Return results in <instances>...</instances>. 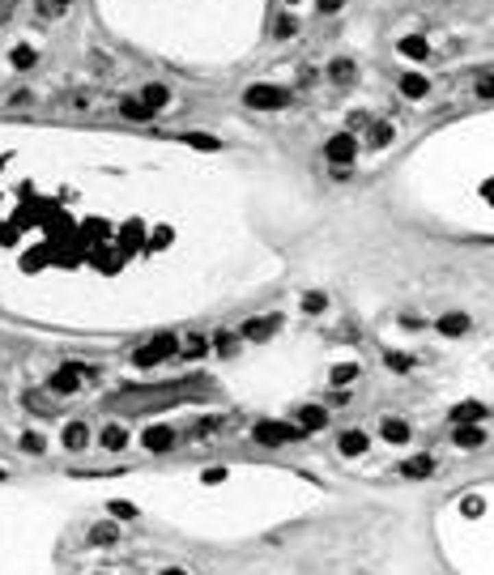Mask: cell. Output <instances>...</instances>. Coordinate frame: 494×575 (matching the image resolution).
<instances>
[{"instance_id": "31", "label": "cell", "mask_w": 494, "mask_h": 575, "mask_svg": "<svg viewBox=\"0 0 494 575\" xmlns=\"http://www.w3.org/2000/svg\"><path fill=\"white\" fill-rule=\"evenodd\" d=\"M384 363H388V367H397V371H409V358H405V354H388Z\"/></svg>"}, {"instance_id": "10", "label": "cell", "mask_w": 494, "mask_h": 575, "mask_svg": "<svg viewBox=\"0 0 494 575\" xmlns=\"http://www.w3.org/2000/svg\"><path fill=\"white\" fill-rule=\"evenodd\" d=\"M98 443H103L107 452H120L128 443V430L124 426H103V435H98Z\"/></svg>"}, {"instance_id": "1", "label": "cell", "mask_w": 494, "mask_h": 575, "mask_svg": "<svg viewBox=\"0 0 494 575\" xmlns=\"http://www.w3.org/2000/svg\"><path fill=\"white\" fill-rule=\"evenodd\" d=\"M251 435H256V443H264V448H282V443H294L303 430L290 426V422H260Z\"/></svg>"}, {"instance_id": "16", "label": "cell", "mask_w": 494, "mask_h": 575, "mask_svg": "<svg viewBox=\"0 0 494 575\" xmlns=\"http://www.w3.org/2000/svg\"><path fill=\"white\" fill-rule=\"evenodd\" d=\"M90 541H94V546H115V541H120V528H111V524H94V528H90Z\"/></svg>"}, {"instance_id": "5", "label": "cell", "mask_w": 494, "mask_h": 575, "mask_svg": "<svg viewBox=\"0 0 494 575\" xmlns=\"http://www.w3.org/2000/svg\"><path fill=\"white\" fill-rule=\"evenodd\" d=\"M171 443H175V430L171 426H149L145 430V448L149 452H171Z\"/></svg>"}, {"instance_id": "2", "label": "cell", "mask_w": 494, "mask_h": 575, "mask_svg": "<svg viewBox=\"0 0 494 575\" xmlns=\"http://www.w3.org/2000/svg\"><path fill=\"white\" fill-rule=\"evenodd\" d=\"M290 103V94L277 90V86H251L247 90V107H260V111H277Z\"/></svg>"}, {"instance_id": "25", "label": "cell", "mask_w": 494, "mask_h": 575, "mask_svg": "<svg viewBox=\"0 0 494 575\" xmlns=\"http://www.w3.org/2000/svg\"><path fill=\"white\" fill-rule=\"evenodd\" d=\"M30 64H34V51H30V47L13 51V69H30Z\"/></svg>"}, {"instance_id": "32", "label": "cell", "mask_w": 494, "mask_h": 575, "mask_svg": "<svg viewBox=\"0 0 494 575\" xmlns=\"http://www.w3.org/2000/svg\"><path fill=\"white\" fill-rule=\"evenodd\" d=\"M341 5H345V0H320V9H324V13H337Z\"/></svg>"}, {"instance_id": "19", "label": "cell", "mask_w": 494, "mask_h": 575, "mask_svg": "<svg viewBox=\"0 0 494 575\" xmlns=\"http://www.w3.org/2000/svg\"><path fill=\"white\" fill-rule=\"evenodd\" d=\"M120 111L128 115V120H149V115H153L145 103H136V98H124V103H120Z\"/></svg>"}, {"instance_id": "20", "label": "cell", "mask_w": 494, "mask_h": 575, "mask_svg": "<svg viewBox=\"0 0 494 575\" xmlns=\"http://www.w3.org/2000/svg\"><path fill=\"white\" fill-rule=\"evenodd\" d=\"M401 51H405V56H413V60H422V56H426L430 47H426V38H405Z\"/></svg>"}, {"instance_id": "13", "label": "cell", "mask_w": 494, "mask_h": 575, "mask_svg": "<svg viewBox=\"0 0 494 575\" xmlns=\"http://www.w3.org/2000/svg\"><path fill=\"white\" fill-rule=\"evenodd\" d=\"M341 452H345V456H362V452H367V435H362V430H345V435H341Z\"/></svg>"}, {"instance_id": "22", "label": "cell", "mask_w": 494, "mask_h": 575, "mask_svg": "<svg viewBox=\"0 0 494 575\" xmlns=\"http://www.w3.org/2000/svg\"><path fill=\"white\" fill-rule=\"evenodd\" d=\"M324 307H328V299H324V294H307V299H303V311H307V315H320Z\"/></svg>"}, {"instance_id": "34", "label": "cell", "mask_w": 494, "mask_h": 575, "mask_svg": "<svg viewBox=\"0 0 494 575\" xmlns=\"http://www.w3.org/2000/svg\"><path fill=\"white\" fill-rule=\"evenodd\" d=\"M55 5H69V0H55Z\"/></svg>"}, {"instance_id": "3", "label": "cell", "mask_w": 494, "mask_h": 575, "mask_svg": "<svg viewBox=\"0 0 494 575\" xmlns=\"http://www.w3.org/2000/svg\"><path fill=\"white\" fill-rule=\"evenodd\" d=\"M324 154H328V162H337V167H345L354 154H358V136H349V132H337L332 141L324 145Z\"/></svg>"}, {"instance_id": "27", "label": "cell", "mask_w": 494, "mask_h": 575, "mask_svg": "<svg viewBox=\"0 0 494 575\" xmlns=\"http://www.w3.org/2000/svg\"><path fill=\"white\" fill-rule=\"evenodd\" d=\"M354 375H358V367H337V371H332V384H349Z\"/></svg>"}, {"instance_id": "30", "label": "cell", "mask_w": 494, "mask_h": 575, "mask_svg": "<svg viewBox=\"0 0 494 575\" xmlns=\"http://www.w3.org/2000/svg\"><path fill=\"white\" fill-rule=\"evenodd\" d=\"M299 30V22H294V17H277V38H286V34H294Z\"/></svg>"}, {"instance_id": "12", "label": "cell", "mask_w": 494, "mask_h": 575, "mask_svg": "<svg viewBox=\"0 0 494 575\" xmlns=\"http://www.w3.org/2000/svg\"><path fill=\"white\" fill-rule=\"evenodd\" d=\"M439 332H447V337H460V332H469V315H460V311L443 315V320H439Z\"/></svg>"}, {"instance_id": "28", "label": "cell", "mask_w": 494, "mask_h": 575, "mask_svg": "<svg viewBox=\"0 0 494 575\" xmlns=\"http://www.w3.org/2000/svg\"><path fill=\"white\" fill-rule=\"evenodd\" d=\"M388 136H392V128H388V124H375V128H371V145H384Z\"/></svg>"}, {"instance_id": "26", "label": "cell", "mask_w": 494, "mask_h": 575, "mask_svg": "<svg viewBox=\"0 0 494 575\" xmlns=\"http://www.w3.org/2000/svg\"><path fill=\"white\" fill-rule=\"evenodd\" d=\"M111 515H115V520H132L136 507H132V503H111Z\"/></svg>"}, {"instance_id": "35", "label": "cell", "mask_w": 494, "mask_h": 575, "mask_svg": "<svg viewBox=\"0 0 494 575\" xmlns=\"http://www.w3.org/2000/svg\"><path fill=\"white\" fill-rule=\"evenodd\" d=\"M0 478H5V473H0Z\"/></svg>"}, {"instance_id": "7", "label": "cell", "mask_w": 494, "mask_h": 575, "mask_svg": "<svg viewBox=\"0 0 494 575\" xmlns=\"http://www.w3.org/2000/svg\"><path fill=\"white\" fill-rule=\"evenodd\" d=\"M86 443H90V426H86V422H69V426H64V448H69V452H82Z\"/></svg>"}, {"instance_id": "23", "label": "cell", "mask_w": 494, "mask_h": 575, "mask_svg": "<svg viewBox=\"0 0 494 575\" xmlns=\"http://www.w3.org/2000/svg\"><path fill=\"white\" fill-rule=\"evenodd\" d=\"M184 354H188V358H201V354H205V337H188V341H184Z\"/></svg>"}, {"instance_id": "17", "label": "cell", "mask_w": 494, "mask_h": 575, "mask_svg": "<svg viewBox=\"0 0 494 575\" xmlns=\"http://www.w3.org/2000/svg\"><path fill=\"white\" fill-rule=\"evenodd\" d=\"M166 86H145V94H141V103L149 107V111H158V107H166Z\"/></svg>"}, {"instance_id": "14", "label": "cell", "mask_w": 494, "mask_h": 575, "mask_svg": "<svg viewBox=\"0 0 494 575\" xmlns=\"http://www.w3.org/2000/svg\"><path fill=\"white\" fill-rule=\"evenodd\" d=\"M401 94H405V98H422V94H426V77L405 73V77H401Z\"/></svg>"}, {"instance_id": "4", "label": "cell", "mask_w": 494, "mask_h": 575, "mask_svg": "<svg viewBox=\"0 0 494 575\" xmlns=\"http://www.w3.org/2000/svg\"><path fill=\"white\" fill-rule=\"evenodd\" d=\"M171 350H175V337H158V341H149V345L136 350V367H153V363H162V358H171Z\"/></svg>"}, {"instance_id": "18", "label": "cell", "mask_w": 494, "mask_h": 575, "mask_svg": "<svg viewBox=\"0 0 494 575\" xmlns=\"http://www.w3.org/2000/svg\"><path fill=\"white\" fill-rule=\"evenodd\" d=\"M328 77H332L337 86L354 82V60H332V64H328Z\"/></svg>"}, {"instance_id": "29", "label": "cell", "mask_w": 494, "mask_h": 575, "mask_svg": "<svg viewBox=\"0 0 494 575\" xmlns=\"http://www.w3.org/2000/svg\"><path fill=\"white\" fill-rule=\"evenodd\" d=\"M22 448H26L30 456H38V452H43V439H38V435H22Z\"/></svg>"}, {"instance_id": "24", "label": "cell", "mask_w": 494, "mask_h": 575, "mask_svg": "<svg viewBox=\"0 0 494 575\" xmlns=\"http://www.w3.org/2000/svg\"><path fill=\"white\" fill-rule=\"evenodd\" d=\"M482 413H486L482 405H473V401H469V405H460V409H456V422H473V418H482Z\"/></svg>"}, {"instance_id": "11", "label": "cell", "mask_w": 494, "mask_h": 575, "mask_svg": "<svg viewBox=\"0 0 494 575\" xmlns=\"http://www.w3.org/2000/svg\"><path fill=\"white\" fill-rule=\"evenodd\" d=\"M401 473H405V478H430V473H434V461H430V456H413V461L401 465Z\"/></svg>"}, {"instance_id": "6", "label": "cell", "mask_w": 494, "mask_h": 575, "mask_svg": "<svg viewBox=\"0 0 494 575\" xmlns=\"http://www.w3.org/2000/svg\"><path fill=\"white\" fill-rule=\"evenodd\" d=\"M320 426H328V413L320 405H303L299 409V430H320Z\"/></svg>"}, {"instance_id": "15", "label": "cell", "mask_w": 494, "mask_h": 575, "mask_svg": "<svg viewBox=\"0 0 494 575\" xmlns=\"http://www.w3.org/2000/svg\"><path fill=\"white\" fill-rule=\"evenodd\" d=\"M380 430H384V439H388V443H405V439H409V426H405V422H397V418H384V426H380Z\"/></svg>"}, {"instance_id": "8", "label": "cell", "mask_w": 494, "mask_h": 575, "mask_svg": "<svg viewBox=\"0 0 494 575\" xmlns=\"http://www.w3.org/2000/svg\"><path fill=\"white\" fill-rule=\"evenodd\" d=\"M277 328V315H264V320H251V324H243V337L247 341H264V337Z\"/></svg>"}, {"instance_id": "9", "label": "cell", "mask_w": 494, "mask_h": 575, "mask_svg": "<svg viewBox=\"0 0 494 575\" xmlns=\"http://www.w3.org/2000/svg\"><path fill=\"white\" fill-rule=\"evenodd\" d=\"M486 443V430L482 426H456V448H482Z\"/></svg>"}, {"instance_id": "21", "label": "cell", "mask_w": 494, "mask_h": 575, "mask_svg": "<svg viewBox=\"0 0 494 575\" xmlns=\"http://www.w3.org/2000/svg\"><path fill=\"white\" fill-rule=\"evenodd\" d=\"M213 345H217V354H234L239 337H234V332H217V337H213Z\"/></svg>"}, {"instance_id": "33", "label": "cell", "mask_w": 494, "mask_h": 575, "mask_svg": "<svg viewBox=\"0 0 494 575\" xmlns=\"http://www.w3.org/2000/svg\"><path fill=\"white\" fill-rule=\"evenodd\" d=\"M166 575H188V571H166Z\"/></svg>"}]
</instances>
